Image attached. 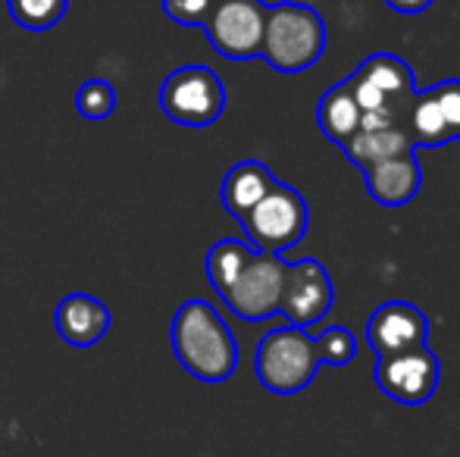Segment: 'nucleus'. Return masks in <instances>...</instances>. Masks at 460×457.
Masks as SVG:
<instances>
[{
  "mask_svg": "<svg viewBox=\"0 0 460 457\" xmlns=\"http://www.w3.org/2000/svg\"><path fill=\"white\" fill-rule=\"evenodd\" d=\"M438 379H442V364H438L429 345L376 357L379 391L392 401L404 404V408H420V404L429 401L438 389Z\"/></svg>",
  "mask_w": 460,
  "mask_h": 457,
  "instance_id": "nucleus-8",
  "label": "nucleus"
},
{
  "mask_svg": "<svg viewBox=\"0 0 460 457\" xmlns=\"http://www.w3.org/2000/svg\"><path fill=\"white\" fill-rule=\"evenodd\" d=\"M276 4H285V0H276Z\"/></svg>",
  "mask_w": 460,
  "mask_h": 457,
  "instance_id": "nucleus-23",
  "label": "nucleus"
},
{
  "mask_svg": "<svg viewBox=\"0 0 460 457\" xmlns=\"http://www.w3.org/2000/svg\"><path fill=\"white\" fill-rule=\"evenodd\" d=\"M407 135L413 147H442L460 141V79H445L432 88L413 92Z\"/></svg>",
  "mask_w": 460,
  "mask_h": 457,
  "instance_id": "nucleus-10",
  "label": "nucleus"
},
{
  "mask_svg": "<svg viewBox=\"0 0 460 457\" xmlns=\"http://www.w3.org/2000/svg\"><path fill=\"white\" fill-rule=\"evenodd\" d=\"M332 279H329L326 267L320 260H310L307 257V260L288 263L282 304H279V313L288 320V326L310 332L320 320H326V313L332 311Z\"/></svg>",
  "mask_w": 460,
  "mask_h": 457,
  "instance_id": "nucleus-11",
  "label": "nucleus"
},
{
  "mask_svg": "<svg viewBox=\"0 0 460 457\" xmlns=\"http://www.w3.org/2000/svg\"><path fill=\"white\" fill-rule=\"evenodd\" d=\"M345 82L351 88L354 101H358L360 113H364L360 128H382V126L407 128V110H411V98L417 92V82H413V69L401 57L394 54L367 57L364 63H358V69Z\"/></svg>",
  "mask_w": 460,
  "mask_h": 457,
  "instance_id": "nucleus-3",
  "label": "nucleus"
},
{
  "mask_svg": "<svg viewBox=\"0 0 460 457\" xmlns=\"http://www.w3.org/2000/svg\"><path fill=\"white\" fill-rule=\"evenodd\" d=\"M310 226L307 201L297 189L276 182L267 195L257 201V207L242 220L248 244L257 254H279L291 250Z\"/></svg>",
  "mask_w": 460,
  "mask_h": 457,
  "instance_id": "nucleus-5",
  "label": "nucleus"
},
{
  "mask_svg": "<svg viewBox=\"0 0 460 457\" xmlns=\"http://www.w3.org/2000/svg\"><path fill=\"white\" fill-rule=\"evenodd\" d=\"M367 342L376 357L429 342V320L411 301H385L367 320Z\"/></svg>",
  "mask_w": 460,
  "mask_h": 457,
  "instance_id": "nucleus-12",
  "label": "nucleus"
},
{
  "mask_svg": "<svg viewBox=\"0 0 460 457\" xmlns=\"http://www.w3.org/2000/svg\"><path fill=\"white\" fill-rule=\"evenodd\" d=\"M436 0H385L388 10L401 13V16H417V13H426Z\"/></svg>",
  "mask_w": 460,
  "mask_h": 457,
  "instance_id": "nucleus-22",
  "label": "nucleus"
},
{
  "mask_svg": "<svg viewBox=\"0 0 460 457\" xmlns=\"http://www.w3.org/2000/svg\"><path fill=\"white\" fill-rule=\"evenodd\" d=\"M364 185L369 198L382 207H404L423 189V166L413 151L398 154V157L364 170Z\"/></svg>",
  "mask_w": 460,
  "mask_h": 457,
  "instance_id": "nucleus-13",
  "label": "nucleus"
},
{
  "mask_svg": "<svg viewBox=\"0 0 460 457\" xmlns=\"http://www.w3.org/2000/svg\"><path fill=\"white\" fill-rule=\"evenodd\" d=\"M69 0H6L13 22L25 31H48L66 16Z\"/></svg>",
  "mask_w": 460,
  "mask_h": 457,
  "instance_id": "nucleus-19",
  "label": "nucleus"
},
{
  "mask_svg": "<svg viewBox=\"0 0 460 457\" xmlns=\"http://www.w3.org/2000/svg\"><path fill=\"white\" fill-rule=\"evenodd\" d=\"M217 0H164V13L176 25H204Z\"/></svg>",
  "mask_w": 460,
  "mask_h": 457,
  "instance_id": "nucleus-21",
  "label": "nucleus"
},
{
  "mask_svg": "<svg viewBox=\"0 0 460 457\" xmlns=\"http://www.w3.org/2000/svg\"><path fill=\"white\" fill-rule=\"evenodd\" d=\"M358 357V338L345 326L310 336L295 326L273 330L257 342V379L273 395H297L316 379L320 366H348Z\"/></svg>",
  "mask_w": 460,
  "mask_h": 457,
  "instance_id": "nucleus-1",
  "label": "nucleus"
},
{
  "mask_svg": "<svg viewBox=\"0 0 460 457\" xmlns=\"http://www.w3.org/2000/svg\"><path fill=\"white\" fill-rule=\"evenodd\" d=\"M54 323L66 345L92 347L110 332V311H107V304H101L92 294L73 292L57 304Z\"/></svg>",
  "mask_w": 460,
  "mask_h": 457,
  "instance_id": "nucleus-14",
  "label": "nucleus"
},
{
  "mask_svg": "<svg viewBox=\"0 0 460 457\" xmlns=\"http://www.w3.org/2000/svg\"><path fill=\"white\" fill-rule=\"evenodd\" d=\"M276 182L279 179L273 176V170L267 163H261V160H242V163H235L226 172L223 189H219V201H223L226 214L242 223Z\"/></svg>",
  "mask_w": 460,
  "mask_h": 457,
  "instance_id": "nucleus-15",
  "label": "nucleus"
},
{
  "mask_svg": "<svg viewBox=\"0 0 460 457\" xmlns=\"http://www.w3.org/2000/svg\"><path fill=\"white\" fill-rule=\"evenodd\" d=\"M316 122H320L323 135L339 147H345L360 132L364 113H360L348 82H339V85H332L323 94L320 104H316Z\"/></svg>",
  "mask_w": 460,
  "mask_h": 457,
  "instance_id": "nucleus-16",
  "label": "nucleus"
},
{
  "mask_svg": "<svg viewBox=\"0 0 460 457\" xmlns=\"http://www.w3.org/2000/svg\"><path fill=\"white\" fill-rule=\"evenodd\" d=\"M257 250L248 242H238V238H223L207 250V279H210L213 292L223 298L226 288L238 279V273L244 269V263L254 257Z\"/></svg>",
  "mask_w": 460,
  "mask_h": 457,
  "instance_id": "nucleus-18",
  "label": "nucleus"
},
{
  "mask_svg": "<svg viewBox=\"0 0 460 457\" xmlns=\"http://www.w3.org/2000/svg\"><path fill=\"white\" fill-rule=\"evenodd\" d=\"M200 29L219 57L254 60L261 57L263 29H267V4L263 0H217Z\"/></svg>",
  "mask_w": 460,
  "mask_h": 457,
  "instance_id": "nucleus-7",
  "label": "nucleus"
},
{
  "mask_svg": "<svg viewBox=\"0 0 460 457\" xmlns=\"http://www.w3.org/2000/svg\"><path fill=\"white\" fill-rule=\"evenodd\" d=\"M179 366L200 382H226L238 370V342L217 307L200 298L185 301L170 326Z\"/></svg>",
  "mask_w": 460,
  "mask_h": 457,
  "instance_id": "nucleus-2",
  "label": "nucleus"
},
{
  "mask_svg": "<svg viewBox=\"0 0 460 457\" xmlns=\"http://www.w3.org/2000/svg\"><path fill=\"white\" fill-rule=\"evenodd\" d=\"M75 110L85 119H110L116 110V92L107 79H88L75 92Z\"/></svg>",
  "mask_w": 460,
  "mask_h": 457,
  "instance_id": "nucleus-20",
  "label": "nucleus"
},
{
  "mask_svg": "<svg viewBox=\"0 0 460 457\" xmlns=\"http://www.w3.org/2000/svg\"><path fill=\"white\" fill-rule=\"evenodd\" d=\"M326 50V19L307 4H273L267 6L261 57L276 73L295 75L310 69Z\"/></svg>",
  "mask_w": 460,
  "mask_h": 457,
  "instance_id": "nucleus-4",
  "label": "nucleus"
},
{
  "mask_svg": "<svg viewBox=\"0 0 460 457\" xmlns=\"http://www.w3.org/2000/svg\"><path fill=\"white\" fill-rule=\"evenodd\" d=\"M285 276H288V260L285 257L254 254L244 263L238 279L226 288L223 304L238 320H248V323L273 317V313H279V304H282Z\"/></svg>",
  "mask_w": 460,
  "mask_h": 457,
  "instance_id": "nucleus-9",
  "label": "nucleus"
},
{
  "mask_svg": "<svg viewBox=\"0 0 460 457\" xmlns=\"http://www.w3.org/2000/svg\"><path fill=\"white\" fill-rule=\"evenodd\" d=\"M341 151L348 154V160H351L354 166L369 170V166L382 163V160H392V157H398V154L413 151V141H411V135H407V128H398V126L360 128Z\"/></svg>",
  "mask_w": 460,
  "mask_h": 457,
  "instance_id": "nucleus-17",
  "label": "nucleus"
},
{
  "mask_svg": "<svg viewBox=\"0 0 460 457\" xmlns=\"http://www.w3.org/2000/svg\"><path fill=\"white\" fill-rule=\"evenodd\" d=\"M160 110L179 126H213L226 110L223 79L204 63H188V66L172 69L160 88Z\"/></svg>",
  "mask_w": 460,
  "mask_h": 457,
  "instance_id": "nucleus-6",
  "label": "nucleus"
}]
</instances>
